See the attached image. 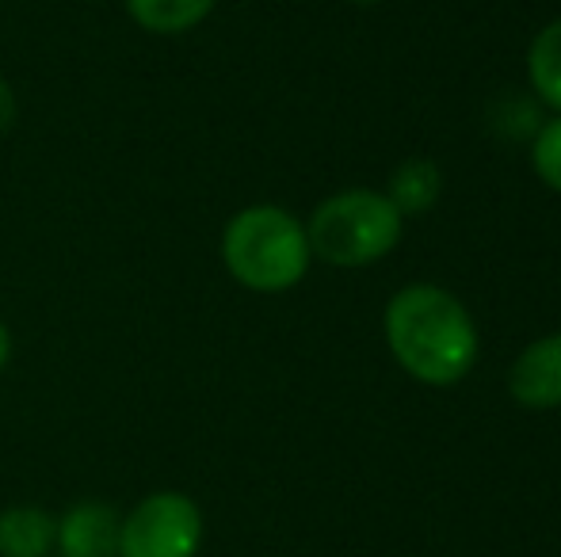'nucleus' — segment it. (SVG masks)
Instances as JSON below:
<instances>
[{
  "label": "nucleus",
  "mask_w": 561,
  "mask_h": 557,
  "mask_svg": "<svg viewBox=\"0 0 561 557\" xmlns=\"http://www.w3.org/2000/svg\"><path fill=\"white\" fill-rule=\"evenodd\" d=\"M15 123V96L8 89V81L0 77V130H8Z\"/></svg>",
  "instance_id": "nucleus-12"
},
{
  "label": "nucleus",
  "mask_w": 561,
  "mask_h": 557,
  "mask_svg": "<svg viewBox=\"0 0 561 557\" xmlns=\"http://www.w3.org/2000/svg\"><path fill=\"white\" fill-rule=\"evenodd\" d=\"M58 543V520L43 508L0 512V557H46Z\"/></svg>",
  "instance_id": "nucleus-7"
},
{
  "label": "nucleus",
  "mask_w": 561,
  "mask_h": 557,
  "mask_svg": "<svg viewBox=\"0 0 561 557\" xmlns=\"http://www.w3.org/2000/svg\"><path fill=\"white\" fill-rule=\"evenodd\" d=\"M8 356H12V336H8L4 321H0V371L8 367Z\"/></svg>",
  "instance_id": "nucleus-13"
},
{
  "label": "nucleus",
  "mask_w": 561,
  "mask_h": 557,
  "mask_svg": "<svg viewBox=\"0 0 561 557\" xmlns=\"http://www.w3.org/2000/svg\"><path fill=\"white\" fill-rule=\"evenodd\" d=\"M226 268L237 282L249 290H275L295 287L310 264V241L298 218L279 207H249L226 225L222 237Z\"/></svg>",
  "instance_id": "nucleus-2"
},
{
  "label": "nucleus",
  "mask_w": 561,
  "mask_h": 557,
  "mask_svg": "<svg viewBox=\"0 0 561 557\" xmlns=\"http://www.w3.org/2000/svg\"><path fill=\"white\" fill-rule=\"evenodd\" d=\"M531 164L542 184L561 192V119H550L547 127L539 130L535 149H531Z\"/></svg>",
  "instance_id": "nucleus-11"
},
{
  "label": "nucleus",
  "mask_w": 561,
  "mask_h": 557,
  "mask_svg": "<svg viewBox=\"0 0 561 557\" xmlns=\"http://www.w3.org/2000/svg\"><path fill=\"white\" fill-rule=\"evenodd\" d=\"M527 77H531V89L547 100L550 107L561 112V20L539 31V38L531 43L527 54Z\"/></svg>",
  "instance_id": "nucleus-10"
},
{
  "label": "nucleus",
  "mask_w": 561,
  "mask_h": 557,
  "mask_svg": "<svg viewBox=\"0 0 561 557\" xmlns=\"http://www.w3.org/2000/svg\"><path fill=\"white\" fill-rule=\"evenodd\" d=\"M134 23L153 35H184L210 15L215 0H126Z\"/></svg>",
  "instance_id": "nucleus-8"
},
{
  "label": "nucleus",
  "mask_w": 561,
  "mask_h": 557,
  "mask_svg": "<svg viewBox=\"0 0 561 557\" xmlns=\"http://www.w3.org/2000/svg\"><path fill=\"white\" fill-rule=\"evenodd\" d=\"M355 4H375V0H355Z\"/></svg>",
  "instance_id": "nucleus-14"
},
{
  "label": "nucleus",
  "mask_w": 561,
  "mask_h": 557,
  "mask_svg": "<svg viewBox=\"0 0 561 557\" xmlns=\"http://www.w3.org/2000/svg\"><path fill=\"white\" fill-rule=\"evenodd\" d=\"M401 237V214L378 192H344L325 199L310 218V253L336 268H363L386 256Z\"/></svg>",
  "instance_id": "nucleus-3"
},
{
  "label": "nucleus",
  "mask_w": 561,
  "mask_h": 557,
  "mask_svg": "<svg viewBox=\"0 0 561 557\" xmlns=\"http://www.w3.org/2000/svg\"><path fill=\"white\" fill-rule=\"evenodd\" d=\"M439 199V169L432 161H405L390 179V202L398 214H424Z\"/></svg>",
  "instance_id": "nucleus-9"
},
{
  "label": "nucleus",
  "mask_w": 561,
  "mask_h": 557,
  "mask_svg": "<svg viewBox=\"0 0 561 557\" xmlns=\"http://www.w3.org/2000/svg\"><path fill=\"white\" fill-rule=\"evenodd\" d=\"M203 543V512L184 492H153L138 500L118 531V557H195Z\"/></svg>",
  "instance_id": "nucleus-4"
},
{
  "label": "nucleus",
  "mask_w": 561,
  "mask_h": 557,
  "mask_svg": "<svg viewBox=\"0 0 561 557\" xmlns=\"http://www.w3.org/2000/svg\"><path fill=\"white\" fill-rule=\"evenodd\" d=\"M508 390L527 409H558L561 405V333L535 340L516 359L508 374Z\"/></svg>",
  "instance_id": "nucleus-6"
},
{
  "label": "nucleus",
  "mask_w": 561,
  "mask_h": 557,
  "mask_svg": "<svg viewBox=\"0 0 561 557\" xmlns=\"http://www.w3.org/2000/svg\"><path fill=\"white\" fill-rule=\"evenodd\" d=\"M386 340L401 367L428 386L466 379L478 359V328L455 294L416 282L393 294L386 310Z\"/></svg>",
  "instance_id": "nucleus-1"
},
{
  "label": "nucleus",
  "mask_w": 561,
  "mask_h": 557,
  "mask_svg": "<svg viewBox=\"0 0 561 557\" xmlns=\"http://www.w3.org/2000/svg\"><path fill=\"white\" fill-rule=\"evenodd\" d=\"M118 531L123 520L104 500H77L58 520L61 557H118Z\"/></svg>",
  "instance_id": "nucleus-5"
}]
</instances>
